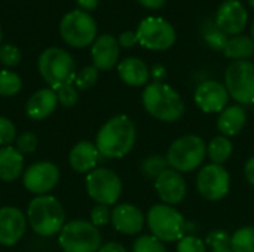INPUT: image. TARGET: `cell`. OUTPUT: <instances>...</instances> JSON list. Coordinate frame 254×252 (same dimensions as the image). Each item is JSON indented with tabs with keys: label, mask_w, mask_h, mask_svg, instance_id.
I'll list each match as a JSON object with an SVG mask.
<instances>
[{
	"label": "cell",
	"mask_w": 254,
	"mask_h": 252,
	"mask_svg": "<svg viewBox=\"0 0 254 252\" xmlns=\"http://www.w3.org/2000/svg\"><path fill=\"white\" fill-rule=\"evenodd\" d=\"M196 189L204 199L211 202L220 201L229 193L231 175L222 165H205L198 172Z\"/></svg>",
	"instance_id": "obj_12"
},
{
	"label": "cell",
	"mask_w": 254,
	"mask_h": 252,
	"mask_svg": "<svg viewBox=\"0 0 254 252\" xmlns=\"http://www.w3.org/2000/svg\"><path fill=\"white\" fill-rule=\"evenodd\" d=\"M147 227L161 242H179L186 233V220L174 206L158 203L147 212Z\"/></svg>",
	"instance_id": "obj_6"
},
{
	"label": "cell",
	"mask_w": 254,
	"mask_h": 252,
	"mask_svg": "<svg viewBox=\"0 0 254 252\" xmlns=\"http://www.w3.org/2000/svg\"><path fill=\"white\" fill-rule=\"evenodd\" d=\"M100 151L97 146L91 141H79L68 154V162L73 171L85 174L91 172L97 168L100 160Z\"/></svg>",
	"instance_id": "obj_21"
},
{
	"label": "cell",
	"mask_w": 254,
	"mask_h": 252,
	"mask_svg": "<svg viewBox=\"0 0 254 252\" xmlns=\"http://www.w3.org/2000/svg\"><path fill=\"white\" fill-rule=\"evenodd\" d=\"M186 181L182 172L168 168L155 180V190L159 199L170 206L179 205L186 196Z\"/></svg>",
	"instance_id": "obj_16"
},
{
	"label": "cell",
	"mask_w": 254,
	"mask_h": 252,
	"mask_svg": "<svg viewBox=\"0 0 254 252\" xmlns=\"http://www.w3.org/2000/svg\"><path fill=\"white\" fill-rule=\"evenodd\" d=\"M86 192L98 205H115L122 193V181L107 168H95L86 177Z\"/></svg>",
	"instance_id": "obj_10"
},
{
	"label": "cell",
	"mask_w": 254,
	"mask_h": 252,
	"mask_svg": "<svg viewBox=\"0 0 254 252\" xmlns=\"http://www.w3.org/2000/svg\"><path fill=\"white\" fill-rule=\"evenodd\" d=\"M57 105V92L52 88H45L39 89L28 98L25 104V113L31 120H43L55 111Z\"/></svg>",
	"instance_id": "obj_20"
},
{
	"label": "cell",
	"mask_w": 254,
	"mask_h": 252,
	"mask_svg": "<svg viewBox=\"0 0 254 252\" xmlns=\"http://www.w3.org/2000/svg\"><path fill=\"white\" fill-rule=\"evenodd\" d=\"M24 171V156L16 150V147L7 146L0 149V180L15 181L22 175Z\"/></svg>",
	"instance_id": "obj_24"
},
{
	"label": "cell",
	"mask_w": 254,
	"mask_h": 252,
	"mask_svg": "<svg viewBox=\"0 0 254 252\" xmlns=\"http://www.w3.org/2000/svg\"><path fill=\"white\" fill-rule=\"evenodd\" d=\"M252 39H253V42H254V22H253V27H252Z\"/></svg>",
	"instance_id": "obj_47"
},
{
	"label": "cell",
	"mask_w": 254,
	"mask_h": 252,
	"mask_svg": "<svg viewBox=\"0 0 254 252\" xmlns=\"http://www.w3.org/2000/svg\"><path fill=\"white\" fill-rule=\"evenodd\" d=\"M249 3H250V6L254 9V0H249Z\"/></svg>",
	"instance_id": "obj_48"
},
{
	"label": "cell",
	"mask_w": 254,
	"mask_h": 252,
	"mask_svg": "<svg viewBox=\"0 0 254 252\" xmlns=\"http://www.w3.org/2000/svg\"><path fill=\"white\" fill-rule=\"evenodd\" d=\"M22 88L21 77L10 70H0V95L13 97Z\"/></svg>",
	"instance_id": "obj_29"
},
{
	"label": "cell",
	"mask_w": 254,
	"mask_h": 252,
	"mask_svg": "<svg viewBox=\"0 0 254 252\" xmlns=\"http://www.w3.org/2000/svg\"><path fill=\"white\" fill-rule=\"evenodd\" d=\"M247 123V113L243 105H228L222 113H219L217 128L225 137L238 135Z\"/></svg>",
	"instance_id": "obj_23"
},
{
	"label": "cell",
	"mask_w": 254,
	"mask_h": 252,
	"mask_svg": "<svg viewBox=\"0 0 254 252\" xmlns=\"http://www.w3.org/2000/svg\"><path fill=\"white\" fill-rule=\"evenodd\" d=\"M132 252H167L164 242L152 235H144L135 239L132 245Z\"/></svg>",
	"instance_id": "obj_31"
},
{
	"label": "cell",
	"mask_w": 254,
	"mask_h": 252,
	"mask_svg": "<svg viewBox=\"0 0 254 252\" xmlns=\"http://www.w3.org/2000/svg\"><path fill=\"white\" fill-rule=\"evenodd\" d=\"M15 147L21 154H30L37 149V137L33 132H24L16 138Z\"/></svg>",
	"instance_id": "obj_37"
},
{
	"label": "cell",
	"mask_w": 254,
	"mask_h": 252,
	"mask_svg": "<svg viewBox=\"0 0 254 252\" xmlns=\"http://www.w3.org/2000/svg\"><path fill=\"white\" fill-rule=\"evenodd\" d=\"M143 212L131 203H119L112 209V224L124 235H138L144 227Z\"/></svg>",
	"instance_id": "obj_18"
},
{
	"label": "cell",
	"mask_w": 254,
	"mask_h": 252,
	"mask_svg": "<svg viewBox=\"0 0 254 252\" xmlns=\"http://www.w3.org/2000/svg\"><path fill=\"white\" fill-rule=\"evenodd\" d=\"M225 86L229 97L241 105L254 104V64L250 61H234L225 73Z\"/></svg>",
	"instance_id": "obj_9"
},
{
	"label": "cell",
	"mask_w": 254,
	"mask_h": 252,
	"mask_svg": "<svg viewBox=\"0 0 254 252\" xmlns=\"http://www.w3.org/2000/svg\"><path fill=\"white\" fill-rule=\"evenodd\" d=\"M21 61V52L13 45H0V62L6 67H15Z\"/></svg>",
	"instance_id": "obj_35"
},
{
	"label": "cell",
	"mask_w": 254,
	"mask_h": 252,
	"mask_svg": "<svg viewBox=\"0 0 254 252\" xmlns=\"http://www.w3.org/2000/svg\"><path fill=\"white\" fill-rule=\"evenodd\" d=\"M249 21V13L240 0L223 1L216 13V25L228 36H240Z\"/></svg>",
	"instance_id": "obj_15"
},
{
	"label": "cell",
	"mask_w": 254,
	"mask_h": 252,
	"mask_svg": "<svg viewBox=\"0 0 254 252\" xmlns=\"http://www.w3.org/2000/svg\"><path fill=\"white\" fill-rule=\"evenodd\" d=\"M223 53L226 58L234 61H249L254 55L253 39L244 34L234 36L228 40Z\"/></svg>",
	"instance_id": "obj_25"
},
{
	"label": "cell",
	"mask_w": 254,
	"mask_h": 252,
	"mask_svg": "<svg viewBox=\"0 0 254 252\" xmlns=\"http://www.w3.org/2000/svg\"><path fill=\"white\" fill-rule=\"evenodd\" d=\"M0 43H1V28H0Z\"/></svg>",
	"instance_id": "obj_49"
},
{
	"label": "cell",
	"mask_w": 254,
	"mask_h": 252,
	"mask_svg": "<svg viewBox=\"0 0 254 252\" xmlns=\"http://www.w3.org/2000/svg\"><path fill=\"white\" fill-rule=\"evenodd\" d=\"M244 174H246V178L247 181L254 187V156L250 157L246 163V168H244Z\"/></svg>",
	"instance_id": "obj_42"
},
{
	"label": "cell",
	"mask_w": 254,
	"mask_h": 252,
	"mask_svg": "<svg viewBox=\"0 0 254 252\" xmlns=\"http://www.w3.org/2000/svg\"><path fill=\"white\" fill-rule=\"evenodd\" d=\"M177 252H207V245L198 236L185 235L177 242Z\"/></svg>",
	"instance_id": "obj_33"
},
{
	"label": "cell",
	"mask_w": 254,
	"mask_h": 252,
	"mask_svg": "<svg viewBox=\"0 0 254 252\" xmlns=\"http://www.w3.org/2000/svg\"><path fill=\"white\" fill-rule=\"evenodd\" d=\"M150 76L155 79V82H162L164 77L167 76V70H165L162 65H155V67L150 70Z\"/></svg>",
	"instance_id": "obj_44"
},
{
	"label": "cell",
	"mask_w": 254,
	"mask_h": 252,
	"mask_svg": "<svg viewBox=\"0 0 254 252\" xmlns=\"http://www.w3.org/2000/svg\"><path fill=\"white\" fill-rule=\"evenodd\" d=\"M170 168L179 172H192L198 169L207 157V144L198 135H183L171 143L167 151Z\"/></svg>",
	"instance_id": "obj_5"
},
{
	"label": "cell",
	"mask_w": 254,
	"mask_h": 252,
	"mask_svg": "<svg viewBox=\"0 0 254 252\" xmlns=\"http://www.w3.org/2000/svg\"><path fill=\"white\" fill-rule=\"evenodd\" d=\"M60 34L67 45L73 48H86L97 39V24L88 12L76 9L61 18Z\"/></svg>",
	"instance_id": "obj_8"
},
{
	"label": "cell",
	"mask_w": 254,
	"mask_h": 252,
	"mask_svg": "<svg viewBox=\"0 0 254 252\" xmlns=\"http://www.w3.org/2000/svg\"><path fill=\"white\" fill-rule=\"evenodd\" d=\"M144 110L155 119L173 123L185 114V102L180 94L164 82L149 83L141 95Z\"/></svg>",
	"instance_id": "obj_2"
},
{
	"label": "cell",
	"mask_w": 254,
	"mask_h": 252,
	"mask_svg": "<svg viewBox=\"0 0 254 252\" xmlns=\"http://www.w3.org/2000/svg\"><path fill=\"white\" fill-rule=\"evenodd\" d=\"M231 235L225 230H213L207 235V239L204 241L205 245H208L211 250L216 248H225V247H231Z\"/></svg>",
	"instance_id": "obj_36"
},
{
	"label": "cell",
	"mask_w": 254,
	"mask_h": 252,
	"mask_svg": "<svg viewBox=\"0 0 254 252\" xmlns=\"http://www.w3.org/2000/svg\"><path fill=\"white\" fill-rule=\"evenodd\" d=\"M27 229V220L22 211L15 206L0 209V245L12 247L18 244Z\"/></svg>",
	"instance_id": "obj_17"
},
{
	"label": "cell",
	"mask_w": 254,
	"mask_h": 252,
	"mask_svg": "<svg viewBox=\"0 0 254 252\" xmlns=\"http://www.w3.org/2000/svg\"><path fill=\"white\" fill-rule=\"evenodd\" d=\"M112 221V211L107 205H97L91 211V223L95 227H103Z\"/></svg>",
	"instance_id": "obj_39"
},
{
	"label": "cell",
	"mask_w": 254,
	"mask_h": 252,
	"mask_svg": "<svg viewBox=\"0 0 254 252\" xmlns=\"http://www.w3.org/2000/svg\"><path fill=\"white\" fill-rule=\"evenodd\" d=\"M170 168L167 157L161 156V154H152L149 157H146L141 163V172L144 177L150 178V180H156L164 171H167Z\"/></svg>",
	"instance_id": "obj_28"
},
{
	"label": "cell",
	"mask_w": 254,
	"mask_h": 252,
	"mask_svg": "<svg viewBox=\"0 0 254 252\" xmlns=\"http://www.w3.org/2000/svg\"><path fill=\"white\" fill-rule=\"evenodd\" d=\"M98 68H95L94 65H88L85 68H82L77 74H76V79H74V83L77 88L80 89H89L92 88L97 80H98Z\"/></svg>",
	"instance_id": "obj_32"
},
{
	"label": "cell",
	"mask_w": 254,
	"mask_h": 252,
	"mask_svg": "<svg viewBox=\"0 0 254 252\" xmlns=\"http://www.w3.org/2000/svg\"><path fill=\"white\" fill-rule=\"evenodd\" d=\"M58 244L64 252H98L101 248V233L91 221L73 220L64 224Z\"/></svg>",
	"instance_id": "obj_7"
},
{
	"label": "cell",
	"mask_w": 254,
	"mask_h": 252,
	"mask_svg": "<svg viewBox=\"0 0 254 252\" xmlns=\"http://www.w3.org/2000/svg\"><path fill=\"white\" fill-rule=\"evenodd\" d=\"M16 138L15 125L7 119L0 116V147H7Z\"/></svg>",
	"instance_id": "obj_38"
},
{
	"label": "cell",
	"mask_w": 254,
	"mask_h": 252,
	"mask_svg": "<svg viewBox=\"0 0 254 252\" xmlns=\"http://www.w3.org/2000/svg\"><path fill=\"white\" fill-rule=\"evenodd\" d=\"M119 43L112 34H101L95 39L91 48V56L94 67L103 71L116 67L119 59Z\"/></svg>",
	"instance_id": "obj_19"
},
{
	"label": "cell",
	"mask_w": 254,
	"mask_h": 252,
	"mask_svg": "<svg viewBox=\"0 0 254 252\" xmlns=\"http://www.w3.org/2000/svg\"><path fill=\"white\" fill-rule=\"evenodd\" d=\"M143 7L146 9H150V10H156V9H161L165 6L167 0H137Z\"/></svg>",
	"instance_id": "obj_41"
},
{
	"label": "cell",
	"mask_w": 254,
	"mask_h": 252,
	"mask_svg": "<svg viewBox=\"0 0 254 252\" xmlns=\"http://www.w3.org/2000/svg\"><path fill=\"white\" fill-rule=\"evenodd\" d=\"M138 43L149 50H167L176 43V30L164 18L147 16L137 28Z\"/></svg>",
	"instance_id": "obj_11"
},
{
	"label": "cell",
	"mask_w": 254,
	"mask_h": 252,
	"mask_svg": "<svg viewBox=\"0 0 254 252\" xmlns=\"http://www.w3.org/2000/svg\"><path fill=\"white\" fill-rule=\"evenodd\" d=\"M60 181V169L52 162H37L27 168L22 174L24 187L36 195H48L57 187Z\"/></svg>",
	"instance_id": "obj_13"
},
{
	"label": "cell",
	"mask_w": 254,
	"mask_h": 252,
	"mask_svg": "<svg viewBox=\"0 0 254 252\" xmlns=\"http://www.w3.org/2000/svg\"><path fill=\"white\" fill-rule=\"evenodd\" d=\"M98 252H127V250L116 242H109L106 245H101V248L98 250Z\"/></svg>",
	"instance_id": "obj_43"
},
{
	"label": "cell",
	"mask_w": 254,
	"mask_h": 252,
	"mask_svg": "<svg viewBox=\"0 0 254 252\" xmlns=\"http://www.w3.org/2000/svg\"><path fill=\"white\" fill-rule=\"evenodd\" d=\"M118 43L122 48H132V46H135L138 43L137 33L135 31H129V30L121 33V36L118 37Z\"/></svg>",
	"instance_id": "obj_40"
},
{
	"label": "cell",
	"mask_w": 254,
	"mask_h": 252,
	"mask_svg": "<svg viewBox=\"0 0 254 252\" xmlns=\"http://www.w3.org/2000/svg\"><path fill=\"white\" fill-rule=\"evenodd\" d=\"M229 92L225 85L217 80H205L198 85L193 94L195 104L202 113H222L229 104Z\"/></svg>",
	"instance_id": "obj_14"
},
{
	"label": "cell",
	"mask_w": 254,
	"mask_h": 252,
	"mask_svg": "<svg viewBox=\"0 0 254 252\" xmlns=\"http://www.w3.org/2000/svg\"><path fill=\"white\" fill-rule=\"evenodd\" d=\"M204 40L207 42V45L214 49V50H225L226 45H228V40H229V36L225 34L222 30L217 28L216 22L208 27L205 31H204Z\"/></svg>",
	"instance_id": "obj_30"
},
{
	"label": "cell",
	"mask_w": 254,
	"mask_h": 252,
	"mask_svg": "<svg viewBox=\"0 0 254 252\" xmlns=\"http://www.w3.org/2000/svg\"><path fill=\"white\" fill-rule=\"evenodd\" d=\"M118 73L125 85L134 88L147 85L150 77V70L146 65V62L135 56H129L121 61L118 64Z\"/></svg>",
	"instance_id": "obj_22"
},
{
	"label": "cell",
	"mask_w": 254,
	"mask_h": 252,
	"mask_svg": "<svg viewBox=\"0 0 254 252\" xmlns=\"http://www.w3.org/2000/svg\"><path fill=\"white\" fill-rule=\"evenodd\" d=\"M232 150H234L232 143L225 135L214 137L207 146V154L211 159V162L216 165H223L231 157Z\"/></svg>",
	"instance_id": "obj_26"
},
{
	"label": "cell",
	"mask_w": 254,
	"mask_h": 252,
	"mask_svg": "<svg viewBox=\"0 0 254 252\" xmlns=\"http://www.w3.org/2000/svg\"><path fill=\"white\" fill-rule=\"evenodd\" d=\"M37 65L40 76L54 91L64 85L73 83L76 79L74 59L61 48L45 49L39 56Z\"/></svg>",
	"instance_id": "obj_4"
},
{
	"label": "cell",
	"mask_w": 254,
	"mask_h": 252,
	"mask_svg": "<svg viewBox=\"0 0 254 252\" xmlns=\"http://www.w3.org/2000/svg\"><path fill=\"white\" fill-rule=\"evenodd\" d=\"M27 220L30 227L43 238L60 235L65 224V212L60 201L51 195L36 196L27 209Z\"/></svg>",
	"instance_id": "obj_3"
},
{
	"label": "cell",
	"mask_w": 254,
	"mask_h": 252,
	"mask_svg": "<svg viewBox=\"0 0 254 252\" xmlns=\"http://www.w3.org/2000/svg\"><path fill=\"white\" fill-rule=\"evenodd\" d=\"M76 3L79 4V7H82V10L89 12L94 10L98 6V0H76Z\"/></svg>",
	"instance_id": "obj_45"
},
{
	"label": "cell",
	"mask_w": 254,
	"mask_h": 252,
	"mask_svg": "<svg viewBox=\"0 0 254 252\" xmlns=\"http://www.w3.org/2000/svg\"><path fill=\"white\" fill-rule=\"evenodd\" d=\"M137 140V128L131 117L118 114L109 119L97 132L95 146L106 159H122L134 147Z\"/></svg>",
	"instance_id": "obj_1"
},
{
	"label": "cell",
	"mask_w": 254,
	"mask_h": 252,
	"mask_svg": "<svg viewBox=\"0 0 254 252\" xmlns=\"http://www.w3.org/2000/svg\"><path fill=\"white\" fill-rule=\"evenodd\" d=\"M231 248L234 252H254L253 226L238 229L231 238Z\"/></svg>",
	"instance_id": "obj_27"
},
{
	"label": "cell",
	"mask_w": 254,
	"mask_h": 252,
	"mask_svg": "<svg viewBox=\"0 0 254 252\" xmlns=\"http://www.w3.org/2000/svg\"><path fill=\"white\" fill-rule=\"evenodd\" d=\"M211 252H234V251H232V248H231V247H225V248H216V250H213Z\"/></svg>",
	"instance_id": "obj_46"
},
{
	"label": "cell",
	"mask_w": 254,
	"mask_h": 252,
	"mask_svg": "<svg viewBox=\"0 0 254 252\" xmlns=\"http://www.w3.org/2000/svg\"><path fill=\"white\" fill-rule=\"evenodd\" d=\"M57 98L61 105L71 108L76 105V102L79 100V94H77V89L73 86V83H70V85H64L57 89Z\"/></svg>",
	"instance_id": "obj_34"
}]
</instances>
